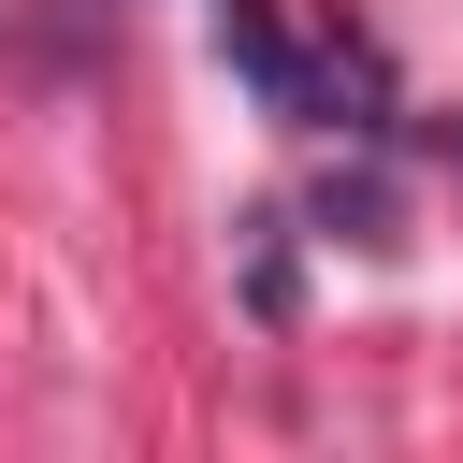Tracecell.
Returning <instances> with one entry per match:
<instances>
[]
</instances>
